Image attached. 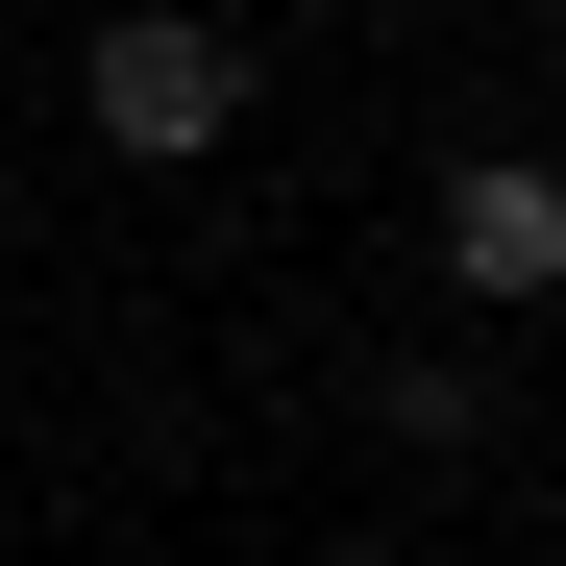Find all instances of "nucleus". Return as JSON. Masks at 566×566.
Returning a JSON list of instances; mask_svg holds the SVG:
<instances>
[{"label":"nucleus","instance_id":"3","mask_svg":"<svg viewBox=\"0 0 566 566\" xmlns=\"http://www.w3.org/2000/svg\"><path fill=\"white\" fill-rule=\"evenodd\" d=\"M0 222H25V148H0Z\"/></svg>","mask_w":566,"mask_h":566},{"label":"nucleus","instance_id":"1","mask_svg":"<svg viewBox=\"0 0 566 566\" xmlns=\"http://www.w3.org/2000/svg\"><path fill=\"white\" fill-rule=\"evenodd\" d=\"M222 124H247V25H198V0H124V25H99V148L198 172Z\"/></svg>","mask_w":566,"mask_h":566},{"label":"nucleus","instance_id":"2","mask_svg":"<svg viewBox=\"0 0 566 566\" xmlns=\"http://www.w3.org/2000/svg\"><path fill=\"white\" fill-rule=\"evenodd\" d=\"M443 271H468V296H542V271H566L542 148H468V172H443Z\"/></svg>","mask_w":566,"mask_h":566}]
</instances>
